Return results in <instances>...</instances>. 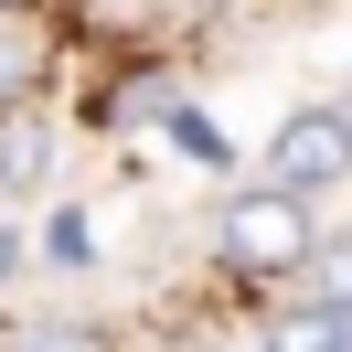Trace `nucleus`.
I'll return each mask as SVG.
<instances>
[{"instance_id": "1", "label": "nucleus", "mask_w": 352, "mask_h": 352, "mask_svg": "<svg viewBox=\"0 0 352 352\" xmlns=\"http://www.w3.org/2000/svg\"><path fill=\"white\" fill-rule=\"evenodd\" d=\"M309 245H320V224H309V203H288V192H235L214 214V256L235 267L245 288H278V278H299L309 267Z\"/></svg>"}, {"instance_id": "2", "label": "nucleus", "mask_w": 352, "mask_h": 352, "mask_svg": "<svg viewBox=\"0 0 352 352\" xmlns=\"http://www.w3.org/2000/svg\"><path fill=\"white\" fill-rule=\"evenodd\" d=\"M352 182V107H288L278 129H267V192H288V203H320V192H342Z\"/></svg>"}, {"instance_id": "3", "label": "nucleus", "mask_w": 352, "mask_h": 352, "mask_svg": "<svg viewBox=\"0 0 352 352\" xmlns=\"http://www.w3.org/2000/svg\"><path fill=\"white\" fill-rule=\"evenodd\" d=\"M43 171H54V129L32 107H0V192H32Z\"/></svg>"}, {"instance_id": "4", "label": "nucleus", "mask_w": 352, "mask_h": 352, "mask_svg": "<svg viewBox=\"0 0 352 352\" xmlns=\"http://www.w3.org/2000/svg\"><path fill=\"white\" fill-rule=\"evenodd\" d=\"M299 299H309V309H331V320L352 331V235H320V245H309V267H299Z\"/></svg>"}, {"instance_id": "5", "label": "nucleus", "mask_w": 352, "mask_h": 352, "mask_svg": "<svg viewBox=\"0 0 352 352\" xmlns=\"http://www.w3.org/2000/svg\"><path fill=\"white\" fill-rule=\"evenodd\" d=\"M256 352H352V331L331 320V309H309V299H288L278 320L256 331Z\"/></svg>"}, {"instance_id": "6", "label": "nucleus", "mask_w": 352, "mask_h": 352, "mask_svg": "<svg viewBox=\"0 0 352 352\" xmlns=\"http://www.w3.org/2000/svg\"><path fill=\"white\" fill-rule=\"evenodd\" d=\"M171 107H182L171 75H118V86L96 96V118H107V129H150V118H171Z\"/></svg>"}, {"instance_id": "7", "label": "nucleus", "mask_w": 352, "mask_h": 352, "mask_svg": "<svg viewBox=\"0 0 352 352\" xmlns=\"http://www.w3.org/2000/svg\"><path fill=\"white\" fill-rule=\"evenodd\" d=\"M0 352H118L96 320H22V331H0Z\"/></svg>"}, {"instance_id": "8", "label": "nucleus", "mask_w": 352, "mask_h": 352, "mask_svg": "<svg viewBox=\"0 0 352 352\" xmlns=\"http://www.w3.org/2000/svg\"><path fill=\"white\" fill-rule=\"evenodd\" d=\"M43 75V32H0V107H22Z\"/></svg>"}, {"instance_id": "9", "label": "nucleus", "mask_w": 352, "mask_h": 352, "mask_svg": "<svg viewBox=\"0 0 352 352\" xmlns=\"http://www.w3.org/2000/svg\"><path fill=\"white\" fill-rule=\"evenodd\" d=\"M22 278V235H11V224H0V288Z\"/></svg>"}, {"instance_id": "10", "label": "nucleus", "mask_w": 352, "mask_h": 352, "mask_svg": "<svg viewBox=\"0 0 352 352\" xmlns=\"http://www.w3.org/2000/svg\"><path fill=\"white\" fill-rule=\"evenodd\" d=\"M11 11H32V0H0V22H11Z\"/></svg>"}, {"instance_id": "11", "label": "nucleus", "mask_w": 352, "mask_h": 352, "mask_svg": "<svg viewBox=\"0 0 352 352\" xmlns=\"http://www.w3.org/2000/svg\"><path fill=\"white\" fill-rule=\"evenodd\" d=\"M331 107H352V86H342V96H331Z\"/></svg>"}, {"instance_id": "12", "label": "nucleus", "mask_w": 352, "mask_h": 352, "mask_svg": "<svg viewBox=\"0 0 352 352\" xmlns=\"http://www.w3.org/2000/svg\"><path fill=\"white\" fill-rule=\"evenodd\" d=\"M309 11H331V0H309Z\"/></svg>"}]
</instances>
